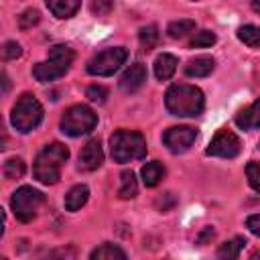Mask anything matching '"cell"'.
Instances as JSON below:
<instances>
[{
	"label": "cell",
	"instance_id": "26",
	"mask_svg": "<svg viewBox=\"0 0 260 260\" xmlns=\"http://www.w3.org/2000/svg\"><path fill=\"white\" fill-rule=\"evenodd\" d=\"M39 20H41L39 10H37V8H26V10H22L20 16H18V26H20L22 30H28V28H32L35 24H39Z\"/></svg>",
	"mask_w": 260,
	"mask_h": 260
},
{
	"label": "cell",
	"instance_id": "30",
	"mask_svg": "<svg viewBox=\"0 0 260 260\" xmlns=\"http://www.w3.org/2000/svg\"><path fill=\"white\" fill-rule=\"evenodd\" d=\"M47 260H75V248L73 246H65V248L51 250L47 254Z\"/></svg>",
	"mask_w": 260,
	"mask_h": 260
},
{
	"label": "cell",
	"instance_id": "38",
	"mask_svg": "<svg viewBox=\"0 0 260 260\" xmlns=\"http://www.w3.org/2000/svg\"><path fill=\"white\" fill-rule=\"evenodd\" d=\"M2 260H6V258H2Z\"/></svg>",
	"mask_w": 260,
	"mask_h": 260
},
{
	"label": "cell",
	"instance_id": "37",
	"mask_svg": "<svg viewBox=\"0 0 260 260\" xmlns=\"http://www.w3.org/2000/svg\"><path fill=\"white\" fill-rule=\"evenodd\" d=\"M252 8H254V10L260 14V2H258V0H254V2H252Z\"/></svg>",
	"mask_w": 260,
	"mask_h": 260
},
{
	"label": "cell",
	"instance_id": "4",
	"mask_svg": "<svg viewBox=\"0 0 260 260\" xmlns=\"http://www.w3.org/2000/svg\"><path fill=\"white\" fill-rule=\"evenodd\" d=\"M110 152L116 162H130L146 156V140L136 130H116L110 136Z\"/></svg>",
	"mask_w": 260,
	"mask_h": 260
},
{
	"label": "cell",
	"instance_id": "11",
	"mask_svg": "<svg viewBox=\"0 0 260 260\" xmlns=\"http://www.w3.org/2000/svg\"><path fill=\"white\" fill-rule=\"evenodd\" d=\"M104 162V150H102V142L98 138H91L79 152L77 158V167L79 171H95L100 169Z\"/></svg>",
	"mask_w": 260,
	"mask_h": 260
},
{
	"label": "cell",
	"instance_id": "15",
	"mask_svg": "<svg viewBox=\"0 0 260 260\" xmlns=\"http://www.w3.org/2000/svg\"><path fill=\"white\" fill-rule=\"evenodd\" d=\"M87 199H89L87 185H75L65 195V209L67 211H77V209H81L87 203Z\"/></svg>",
	"mask_w": 260,
	"mask_h": 260
},
{
	"label": "cell",
	"instance_id": "3",
	"mask_svg": "<svg viewBox=\"0 0 260 260\" xmlns=\"http://www.w3.org/2000/svg\"><path fill=\"white\" fill-rule=\"evenodd\" d=\"M73 59H75V53H73L71 47H67V45H53L49 49L47 61L37 63L32 67V77L37 81H41V83L55 81V79L63 77L69 71Z\"/></svg>",
	"mask_w": 260,
	"mask_h": 260
},
{
	"label": "cell",
	"instance_id": "13",
	"mask_svg": "<svg viewBox=\"0 0 260 260\" xmlns=\"http://www.w3.org/2000/svg\"><path fill=\"white\" fill-rule=\"evenodd\" d=\"M236 126L242 128V130H254V128H260V98L250 104L248 108L240 110L234 118Z\"/></svg>",
	"mask_w": 260,
	"mask_h": 260
},
{
	"label": "cell",
	"instance_id": "21",
	"mask_svg": "<svg viewBox=\"0 0 260 260\" xmlns=\"http://www.w3.org/2000/svg\"><path fill=\"white\" fill-rule=\"evenodd\" d=\"M138 193V183L132 171H122L120 175V187H118V197L120 199H132Z\"/></svg>",
	"mask_w": 260,
	"mask_h": 260
},
{
	"label": "cell",
	"instance_id": "33",
	"mask_svg": "<svg viewBox=\"0 0 260 260\" xmlns=\"http://www.w3.org/2000/svg\"><path fill=\"white\" fill-rule=\"evenodd\" d=\"M175 203H177V199L173 197V193H165L162 197H158V199H156V207H158L160 211H169Z\"/></svg>",
	"mask_w": 260,
	"mask_h": 260
},
{
	"label": "cell",
	"instance_id": "1",
	"mask_svg": "<svg viewBox=\"0 0 260 260\" xmlns=\"http://www.w3.org/2000/svg\"><path fill=\"white\" fill-rule=\"evenodd\" d=\"M165 106L169 114L179 118H193L199 116L205 108L203 91L189 83H175L165 93Z\"/></svg>",
	"mask_w": 260,
	"mask_h": 260
},
{
	"label": "cell",
	"instance_id": "9",
	"mask_svg": "<svg viewBox=\"0 0 260 260\" xmlns=\"http://www.w3.org/2000/svg\"><path fill=\"white\" fill-rule=\"evenodd\" d=\"M242 150V142L240 138L228 130V128H221L215 132V136L211 138L209 146L205 148V154L209 156H219V158H236Z\"/></svg>",
	"mask_w": 260,
	"mask_h": 260
},
{
	"label": "cell",
	"instance_id": "17",
	"mask_svg": "<svg viewBox=\"0 0 260 260\" xmlns=\"http://www.w3.org/2000/svg\"><path fill=\"white\" fill-rule=\"evenodd\" d=\"M244 244H246V240H244L242 236H236V238L223 242V244L217 248L215 258H217V260H238V256H240Z\"/></svg>",
	"mask_w": 260,
	"mask_h": 260
},
{
	"label": "cell",
	"instance_id": "2",
	"mask_svg": "<svg viewBox=\"0 0 260 260\" xmlns=\"http://www.w3.org/2000/svg\"><path fill=\"white\" fill-rule=\"evenodd\" d=\"M69 158V148L61 142H51L43 146L32 165V175L43 185H55L61 179V169Z\"/></svg>",
	"mask_w": 260,
	"mask_h": 260
},
{
	"label": "cell",
	"instance_id": "27",
	"mask_svg": "<svg viewBox=\"0 0 260 260\" xmlns=\"http://www.w3.org/2000/svg\"><path fill=\"white\" fill-rule=\"evenodd\" d=\"M215 41H217V37H215L211 30H199V32H195V37L189 41V47H193V49H199V47H211Z\"/></svg>",
	"mask_w": 260,
	"mask_h": 260
},
{
	"label": "cell",
	"instance_id": "23",
	"mask_svg": "<svg viewBox=\"0 0 260 260\" xmlns=\"http://www.w3.org/2000/svg\"><path fill=\"white\" fill-rule=\"evenodd\" d=\"M195 28V20L191 18H179V20H173L169 26H167V32L171 39H183L185 35L193 32Z\"/></svg>",
	"mask_w": 260,
	"mask_h": 260
},
{
	"label": "cell",
	"instance_id": "24",
	"mask_svg": "<svg viewBox=\"0 0 260 260\" xmlns=\"http://www.w3.org/2000/svg\"><path fill=\"white\" fill-rule=\"evenodd\" d=\"M138 39H140V45H142V49H144V51H152V49L156 47V43H158L160 35H158V28H156L154 24H146V26H142V28H140Z\"/></svg>",
	"mask_w": 260,
	"mask_h": 260
},
{
	"label": "cell",
	"instance_id": "36",
	"mask_svg": "<svg viewBox=\"0 0 260 260\" xmlns=\"http://www.w3.org/2000/svg\"><path fill=\"white\" fill-rule=\"evenodd\" d=\"M2 83H4V93L8 91V77H6V73H2Z\"/></svg>",
	"mask_w": 260,
	"mask_h": 260
},
{
	"label": "cell",
	"instance_id": "6",
	"mask_svg": "<svg viewBox=\"0 0 260 260\" xmlns=\"http://www.w3.org/2000/svg\"><path fill=\"white\" fill-rule=\"evenodd\" d=\"M95 124H98V114L85 104H75L67 108L61 116V132L71 138L89 134L95 128Z\"/></svg>",
	"mask_w": 260,
	"mask_h": 260
},
{
	"label": "cell",
	"instance_id": "8",
	"mask_svg": "<svg viewBox=\"0 0 260 260\" xmlns=\"http://www.w3.org/2000/svg\"><path fill=\"white\" fill-rule=\"evenodd\" d=\"M43 201H45V195L41 191H37L35 187L24 185V187H20V189H16L12 193L10 207H12L14 215H16V219L26 223L37 215V211H39Z\"/></svg>",
	"mask_w": 260,
	"mask_h": 260
},
{
	"label": "cell",
	"instance_id": "32",
	"mask_svg": "<svg viewBox=\"0 0 260 260\" xmlns=\"http://www.w3.org/2000/svg\"><path fill=\"white\" fill-rule=\"evenodd\" d=\"M112 8H114V4H112V2H108V0H93V2H91V12H93V14H98V16L108 14Z\"/></svg>",
	"mask_w": 260,
	"mask_h": 260
},
{
	"label": "cell",
	"instance_id": "29",
	"mask_svg": "<svg viewBox=\"0 0 260 260\" xmlns=\"http://www.w3.org/2000/svg\"><path fill=\"white\" fill-rule=\"evenodd\" d=\"M85 98L89 102H93V104H104L106 98H108V89L104 85H89L85 89Z\"/></svg>",
	"mask_w": 260,
	"mask_h": 260
},
{
	"label": "cell",
	"instance_id": "19",
	"mask_svg": "<svg viewBox=\"0 0 260 260\" xmlns=\"http://www.w3.org/2000/svg\"><path fill=\"white\" fill-rule=\"evenodd\" d=\"M79 2L77 0H49L47 8L57 16V18H71L77 10H79Z\"/></svg>",
	"mask_w": 260,
	"mask_h": 260
},
{
	"label": "cell",
	"instance_id": "31",
	"mask_svg": "<svg viewBox=\"0 0 260 260\" xmlns=\"http://www.w3.org/2000/svg\"><path fill=\"white\" fill-rule=\"evenodd\" d=\"M22 55V47L16 43V41H8V43H4V47H2V57L6 59V61H10V59H18Z\"/></svg>",
	"mask_w": 260,
	"mask_h": 260
},
{
	"label": "cell",
	"instance_id": "7",
	"mask_svg": "<svg viewBox=\"0 0 260 260\" xmlns=\"http://www.w3.org/2000/svg\"><path fill=\"white\" fill-rule=\"evenodd\" d=\"M128 59V51L124 47H110L104 49L100 53H95L89 61H87V73L89 75H98V77H108L114 75Z\"/></svg>",
	"mask_w": 260,
	"mask_h": 260
},
{
	"label": "cell",
	"instance_id": "14",
	"mask_svg": "<svg viewBox=\"0 0 260 260\" xmlns=\"http://www.w3.org/2000/svg\"><path fill=\"white\" fill-rule=\"evenodd\" d=\"M215 67V61L207 55H201V57H195L191 61H187L185 65V75L187 77H207Z\"/></svg>",
	"mask_w": 260,
	"mask_h": 260
},
{
	"label": "cell",
	"instance_id": "16",
	"mask_svg": "<svg viewBox=\"0 0 260 260\" xmlns=\"http://www.w3.org/2000/svg\"><path fill=\"white\" fill-rule=\"evenodd\" d=\"M175 71H177V59L173 55L162 53V55L156 57V61H154V75H156V79L167 81V79H171L175 75Z\"/></svg>",
	"mask_w": 260,
	"mask_h": 260
},
{
	"label": "cell",
	"instance_id": "28",
	"mask_svg": "<svg viewBox=\"0 0 260 260\" xmlns=\"http://www.w3.org/2000/svg\"><path fill=\"white\" fill-rule=\"evenodd\" d=\"M246 177H248L250 187L260 193V160H250V162H248V167H246Z\"/></svg>",
	"mask_w": 260,
	"mask_h": 260
},
{
	"label": "cell",
	"instance_id": "35",
	"mask_svg": "<svg viewBox=\"0 0 260 260\" xmlns=\"http://www.w3.org/2000/svg\"><path fill=\"white\" fill-rule=\"evenodd\" d=\"M213 236H215L213 228H211V225H207V228H205V230L199 234V238H197V244H205V242H207V240H211Z\"/></svg>",
	"mask_w": 260,
	"mask_h": 260
},
{
	"label": "cell",
	"instance_id": "18",
	"mask_svg": "<svg viewBox=\"0 0 260 260\" xmlns=\"http://www.w3.org/2000/svg\"><path fill=\"white\" fill-rule=\"evenodd\" d=\"M89 260H128V258H126V252H124L120 246L106 242V244L98 246V248L91 252Z\"/></svg>",
	"mask_w": 260,
	"mask_h": 260
},
{
	"label": "cell",
	"instance_id": "25",
	"mask_svg": "<svg viewBox=\"0 0 260 260\" xmlns=\"http://www.w3.org/2000/svg\"><path fill=\"white\" fill-rule=\"evenodd\" d=\"M24 173H26V165L18 156H12L4 162V177L6 179H20Z\"/></svg>",
	"mask_w": 260,
	"mask_h": 260
},
{
	"label": "cell",
	"instance_id": "34",
	"mask_svg": "<svg viewBox=\"0 0 260 260\" xmlns=\"http://www.w3.org/2000/svg\"><path fill=\"white\" fill-rule=\"evenodd\" d=\"M246 225H248V230H250L254 236H260V213L250 215V217L246 219Z\"/></svg>",
	"mask_w": 260,
	"mask_h": 260
},
{
	"label": "cell",
	"instance_id": "12",
	"mask_svg": "<svg viewBox=\"0 0 260 260\" xmlns=\"http://www.w3.org/2000/svg\"><path fill=\"white\" fill-rule=\"evenodd\" d=\"M144 81H146V67L142 63H134L124 71L118 85L124 93H134L144 85Z\"/></svg>",
	"mask_w": 260,
	"mask_h": 260
},
{
	"label": "cell",
	"instance_id": "10",
	"mask_svg": "<svg viewBox=\"0 0 260 260\" xmlns=\"http://www.w3.org/2000/svg\"><path fill=\"white\" fill-rule=\"evenodd\" d=\"M195 138H197V128H193V126H171L162 134L165 146L175 154L189 150V146L195 142Z\"/></svg>",
	"mask_w": 260,
	"mask_h": 260
},
{
	"label": "cell",
	"instance_id": "22",
	"mask_svg": "<svg viewBox=\"0 0 260 260\" xmlns=\"http://www.w3.org/2000/svg\"><path fill=\"white\" fill-rule=\"evenodd\" d=\"M238 39L252 47V49H260V26H254V24H244L238 28Z\"/></svg>",
	"mask_w": 260,
	"mask_h": 260
},
{
	"label": "cell",
	"instance_id": "5",
	"mask_svg": "<svg viewBox=\"0 0 260 260\" xmlns=\"http://www.w3.org/2000/svg\"><path fill=\"white\" fill-rule=\"evenodd\" d=\"M10 122L22 134L35 130L43 122V106H41V102L30 93H22L16 100L14 108H12Z\"/></svg>",
	"mask_w": 260,
	"mask_h": 260
},
{
	"label": "cell",
	"instance_id": "20",
	"mask_svg": "<svg viewBox=\"0 0 260 260\" xmlns=\"http://www.w3.org/2000/svg\"><path fill=\"white\" fill-rule=\"evenodd\" d=\"M140 175H142V183L146 187H156L160 183V179L165 177V167L158 160H150V162H146L142 167Z\"/></svg>",
	"mask_w": 260,
	"mask_h": 260
}]
</instances>
